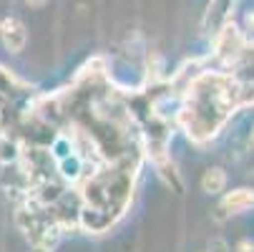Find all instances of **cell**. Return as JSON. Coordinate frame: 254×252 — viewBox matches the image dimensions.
<instances>
[{
  "instance_id": "obj_6",
  "label": "cell",
  "mask_w": 254,
  "mask_h": 252,
  "mask_svg": "<svg viewBox=\"0 0 254 252\" xmlns=\"http://www.w3.org/2000/svg\"><path fill=\"white\" fill-rule=\"evenodd\" d=\"M237 252H254V245H252L249 240H242V242L237 245Z\"/></svg>"
},
{
  "instance_id": "obj_7",
  "label": "cell",
  "mask_w": 254,
  "mask_h": 252,
  "mask_svg": "<svg viewBox=\"0 0 254 252\" xmlns=\"http://www.w3.org/2000/svg\"><path fill=\"white\" fill-rule=\"evenodd\" d=\"M25 3H28V5H33V8H41V5H46V3H48V0H25Z\"/></svg>"
},
{
  "instance_id": "obj_4",
  "label": "cell",
  "mask_w": 254,
  "mask_h": 252,
  "mask_svg": "<svg viewBox=\"0 0 254 252\" xmlns=\"http://www.w3.org/2000/svg\"><path fill=\"white\" fill-rule=\"evenodd\" d=\"M18 159H20L18 144L10 141L8 134H3V136H0V162H3V164H10V162H18Z\"/></svg>"
},
{
  "instance_id": "obj_5",
  "label": "cell",
  "mask_w": 254,
  "mask_h": 252,
  "mask_svg": "<svg viewBox=\"0 0 254 252\" xmlns=\"http://www.w3.org/2000/svg\"><path fill=\"white\" fill-rule=\"evenodd\" d=\"M209 252H229V245L222 240V237H214L209 242Z\"/></svg>"
},
{
  "instance_id": "obj_8",
  "label": "cell",
  "mask_w": 254,
  "mask_h": 252,
  "mask_svg": "<svg viewBox=\"0 0 254 252\" xmlns=\"http://www.w3.org/2000/svg\"><path fill=\"white\" fill-rule=\"evenodd\" d=\"M51 250H53V247H48V245H35V247H33V252H51Z\"/></svg>"
},
{
  "instance_id": "obj_1",
  "label": "cell",
  "mask_w": 254,
  "mask_h": 252,
  "mask_svg": "<svg viewBox=\"0 0 254 252\" xmlns=\"http://www.w3.org/2000/svg\"><path fill=\"white\" fill-rule=\"evenodd\" d=\"M0 41H3V46L10 53H20L25 48V43H28L25 25L18 18H5L3 23H0Z\"/></svg>"
},
{
  "instance_id": "obj_9",
  "label": "cell",
  "mask_w": 254,
  "mask_h": 252,
  "mask_svg": "<svg viewBox=\"0 0 254 252\" xmlns=\"http://www.w3.org/2000/svg\"><path fill=\"white\" fill-rule=\"evenodd\" d=\"M249 147L254 149V126H252V134H249Z\"/></svg>"
},
{
  "instance_id": "obj_2",
  "label": "cell",
  "mask_w": 254,
  "mask_h": 252,
  "mask_svg": "<svg viewBox=\"0 0 254 252\" xmlns=\"http://www.w3.org/2000/svg\"><path fill=\"white\" fill-rule=\"evenodd\" d=\"M227 214H239V212H244V209H252L254 207V189H234V192H229L224 199H222V204H219Z\"/></svg>"
},
{
  "instance_id": "obj_3",
  "label": "cell",
  "mask_w": 254,
  "mask_h": 252,
  "mask_svg": "<svg viewBox=\"0 0 254 252\" xmlns=\"http://www.w3.org/2000/svg\"><path fill=\"white\" fill-rule=\"evenodd\" d=\"M224 187H227V174H224V169L214 167V169H206V171H204V176H201V189H204L206 194H219V192H224Z\"/></svg>"
}]
</instances>
